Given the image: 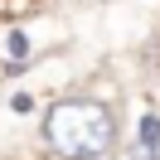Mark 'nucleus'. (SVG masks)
<instances>
[{"label": "nucleus", "mask_w": 160, "mask_h": 160, "mask_svg": "<svg viewBox=\"0 0 160 160\" xmlns=\"http://www.w3.org/2000/svg\"><path fill=\"white\" fill-rule=\"evenodd\" d=\"M49 155L58 160H112L121 141V121L97 97H58L39 121Z\"/></svg>", "instance_id": "1"}, {"label": "nucleus", "mask_w": 160, "mask_h": 160, "mask_svg": "<svg viewBox=\"0 0 160 160\" xmlns=\"http://www.w3.org/2000/svg\"><path fill=\"white\" fill-rule=\"evenodd\" d=\"M39 53L44 49H39L34 24H20V20L0 24V73H24V68H34Z\"/></svg>", "instance_id": "2"}, {"label": "nucleus", "mask_w": 160, "mask_h": 160, "mask_svg": "<svg viewBox=\"0 0 160 160\" xmlns=\"http://www.w3.org/2000/svg\"><path fill=\"white\" fill-rule=\"evenodd\" d=\"M10 107H15V112H29L34 97H29V92H10Z\"/></svg>", "instance_id": "3"}]
</instances>
